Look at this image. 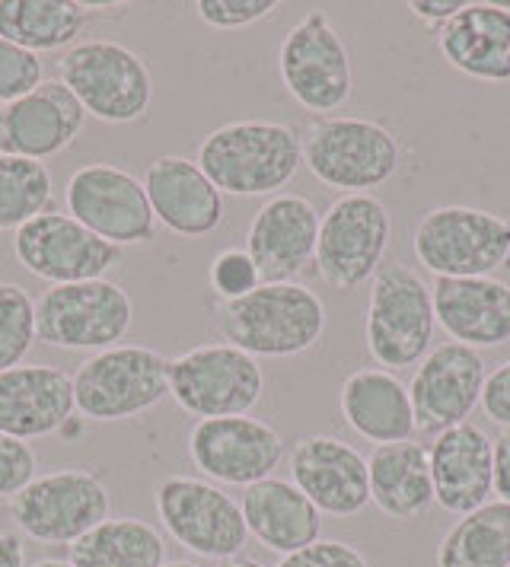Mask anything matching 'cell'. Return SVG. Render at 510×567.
<instances>
[{
	"instance_id": "f546056e",
	"label": "cell",
	"mask_w": 510,
	"mask_h": 567,
	"mask_svg": "<svg viewBox=\"0 0 510 567\" xmlns=\"http://www.w3.org/2000/svg\"><path fill=\"white\" fill-rule=\"evenodd\" d=\"M68 561L74 567H163L166 542L147 519L109 516L68 545Z\"/></svg>"
},
{
	"instance_id": "74e56055",
	"label": "cell",
	"mask_w": 510,
	"mask_h": 567,
	"mask_svg": "<svg viewBox=\"0 0 510 567\" xmlns=\"http://www.w3.org/2000/svg\"><path fill=\"white\" fill-rule=\"evenodd\" d=\"M275 567H374L364 551L338 539H319L294 555H284Z\"/></svg>"
},
{
	"instance_id": "30bf717a",
	"label": "cell",
	"mask_w": 510,
	"mask_h": 567,
	"mask_svg": "<svg viewBox=\"0 0 510 567\" xmlns=\"http://www.w3.org/2000/svg\"><path fill=\"white\" fill-rule=\"evenodd\" d=\"M112 516V497L90 468L35 475L10 497V519L20 533L45 545H74Z\"/></svg>"
},
{
	"instance_id": "f6af8a7d",
	"label": "cell",
	"mask_w": 510,
	"mask_h": 567,
	"mask_svg": "<svg viewBox=\"0 0 510 567\" xmlns=\"http://www.w3.org/2000/svg\"><path fill=\"white\" fill-rule=\"evenodd\" d=\"M163 567H202V565H195V561H166Z\"/></svg>"
},
{
	"instance_id": "83f0119b",
	"label": "cell",
	"mask_w": 510,
	"mask_h": 567,
	"mask_svg": "<svg viewBox=\"0 0 510 567\" xmlns=\"http://www.w3.org/2000/svg\"><path fill=\"white\" fill-rule=\"evenodd\" d=\"M370 504L392 519H415L434 504L428 446L418 440L382 443L367 456Z\"/></svg>"
},
{
	"instance_id": "e575fe53",
	"label": "cell",
	"mask_w": 510,
	"mask_h": 567,
	"mask_svg": "<svg viewBox=\"0 0 510 567\" xmlns=\"http://www.w3.org/2000/svg\"><path fill=\"white\" fill-rule=\"evenodd\" d=\"M42 83V61L39 54L26 52L20 45L0 39V103L10 105L23 100Z\"/></svg>"
},
{
	"instance_id": "2e32d148",
	"label": "cell",
	"mask_w": 510,
	"mask_h": 567,
	"mask_svg": "<svg viewBox=\"0 0 510 567\" xmlns=\"http://www.w3.org/2000/svg\"><path fill=\"white\" fill-rule=\"evenodd\" d=\"M188 460L217 485L249 488L275 475L284 460V437L249 414L204 417L188 431Z\"/></svg>"
},
{
	"instance_id": "7bdbcfd3",
	"label": "cell",
	"mask_w": 510,
	"mask_h": 567,
	"mask_svg": "<svg viewBox=\"0 0 510 567\" xmlns=\"http://www.w3.org/2000/svg\"><path fill=\"white\" fill-rule=\"evenodd\" d=\"M217 567H265V565H258L255 558H246V555H236V558H227V561H221Z\"/></svg>"
},
{
	"instance_id": "f35d334b",
	"label": "cell",
	"mask_w": 510,
	"mask_h": 567,
	"mask_svg": "<svg viewBox=\"0 0 510 567\" xmlns=\"http://www.w3.org/2000/svg\"><path fill=\"white\" fill-rule=\"evenodd\" d=\"M482 412L488 414L491 424L510 431V361H504L498 370L484 377L482 386Z\"/></svg>"
},
{
	"instance_id": "cb8c5ba5",
	"label": "cell",
	"mask_w": 510,
	"mask_h": 567,
	"mask_svg": "<svg viewBox=\"0 0 510 567\" xmlns=\"http://www.w3.org/2000/svg\"><path fill=\"white\" fill-rule=\"evenodd\" d=\"M434 316L447 336L466 348H498L510 341V284L498 278H434Z\"/></svg>"
},
{
	"instance_id": "9c48e42d",
	"label": "cell",
	"mask_w": 510,
	"mask_h": 567,
	"mask_svg": "<svg viewBox=\"0 0 510 567\" xmlns=\"http://www.w3.org/2000/svg\"><path fill=\"white\" fill-rule=\"evenodd\" d=\"M262 363L227 341L188 348L170 361V395L198 421L249 414L262 402Z\"/></svg>"
},
{
	"instance_id": "8d00e7d4",
	"label": "cell",
	"mask_w": 510,
	"mask_h": 567,
	"mask_svg": "<svg viewBox=\"0 0 510 567\" xmlns=\"http://www.w3.org/2000/svg\"><path fill=\"white\" fill-rule=\"evenodd\" d=\"M39 468V456L26 440L0 434V497H13L23 491Z\"/></svg>"
},
{
	"instance_id": "e0dca14e",
	"label": "cell",
	"mask_w": 510,
	"mask_h": 567,
	"mask_svg": "<svg viewBox=\"0 0 510 567\" xmlns=\"http://www.w3.org/2000/svg\"><path fill=\"white\" fill-rule=\"evenodd\" d=\"M484 377L488 370L476 348H466L459 341L431 348L408 383L415 431L440 434L462 424L482 402Z\"/></svg>"
},
{
	"instance_id": "836d02e7",
	"label": "cell",
	"mask_w": 510,
	"mask_h": 567,
	"mask_svg": "<svg viewBox=\"0 0 510 567\" xmlns=\"http://www.w3.org/2000/svg\"><path fill=\"white\" fill-rule=\"evenodd\" d=\"M207 284L214 290V297L221 303H233V300H243L249 297L253 290L262 287V275H258V265L246 249H221L211 268H207Z\"/></svg>"
},
{
	"instance_id": "ab89813d",
	"label": "cell",
	"mask_w": 510,
	"mask_h": 567,
	"mask_svg": "<svg viewBox=\"0 0 510 567\" xmlns=\"http://www.w3.org/2000/svg\"><path fill=\"white\" fill-rule=\"evenodd\" d=\"M462 7H466L462 0H411V3H408V10H411L418 20H425V23H431V27L437 29L443 27V23H450Z\"/></svg>"
},
{
	"instance_id": "5bb4252c",
	"label": "cell",
	"mask_w": 510,
	"mask_h": 567,
	"mask_svg": "<svg viewBox=\"0 0 510 567\" xmlns=\"http://www.w3.org/2000/svg\"><path fill=\"white\" fill-rule=\"evenodd\" d=\"M68 214L100 239L125 249L147 246L156 236L144 182L115 163H86L68 179L64 188Z\"/></svg>"
},
{
	"instance_id": "7c38bea8",
	"label": "cell",
	"mask_w": 510,
	"mask_h": 567,
	"mask_svg": "<svg viewBox=\"0 0 510 567\" xmlns=\"http://www.w3.org/2000/svg\"><path fill=\"white\" fill-rule=\"evenodd\" d=\"M153 504L163 529L198 558L227 561L249 542L243 507L214 482L166 475L153 491Z\"/></svg>"
},
{
	"instance_id": "ba28073f",
	"label": "cell",
	"mask_w": 510,
	"mask_h": 567,
	"mask_svg": "<svg viewBox=\"0 0 510 567\" xmlns=\"http://www.w3.org/2000/svg\"><path fill=\"white\" fill-rule=\"evenodd\" d=\"M134 303L122 284L100 281L54 284L35 303L39 341L61 351H105L128 336Z\"/></svg>"
},
{
	"instance_id": "7402d4cb",
	"label": "cell",
	"mask_w": 510,
	"mask_h": 567,
	"mask_svg": "<svg viewBox=\"0 0 510 567\" xmlns=\"http://www.w3.org/2000/svg\"><path fill=\"white\" fill-rule=\"evenodd\" d=\"M144 192L153 217L185 239H202L224 224V195L188 156H156L144 169Z\"/></svg>"
},
{
	"instance_id": "ac0fdd59",
	"label": "cell",
	"mask_w": 510,
	"mask_h": 567,
	"mask_svg": "<svg viewBox=\"0 0 510 567\" xmlns=\"http://www.w3.org/2000/svg\"><path fill=\"white\" fill-rule=\"evenodd\" d=\"M323 214L306 195L280 192L255 210L246 230V252L258 265L262 284H287L316 258Z\"/></svg>"
},
{
	"instance_id": "4dcf8cb0",
	"label": "cell",
	"mask_w": 510,
	"mask_h": 567,
	"mask_svg": "<svg viewBox=\"0 0 510 567\" xmlns=\"http://www.w3.org/2000/svg\"><path fill=\"white\" fill-rule=\"evenodd\" d=\"M437 567H510V504L488 501L459 516L437 545Z\"/></svg>"
},
{
	"instance_id": "1f68e13d",
	"label": "cell",
	"mask_w": 510,
	"mask_h": 567,
	"mask_svg": "<svg viewBox=\"0 0 510 567\" xmlns=\"http://www.w3.org/2000/svg\"><path fill=\"white\" fill-rule=\"evenodd\" d=\"M51 173L45 163L0 154V233L20 230L51 205Z\"/></svg>"
},
{
	"instance_id": "4fadbf2b",
	"label": "cell",
	"mask_w": 510,
	"mask_h": 567,
	"mask_svg": "<svg viewBox=\"0 0 510 567\" xmlns=\"http://www.w3.org/2000/svg\"><path fill=\"white\" fill-rule=\"evenodd\" d=\"M389 239L392 220L377 195H341L319 224L316 275L332 290H357L380 271Z\"/></svg>"
},
{
	"instance_id": "9a60e30c",
	"label": "cell",
	"mask_w": 510,
	"mask_h": 567,
	"mask_svg": "<svg viewBox=\"0 0 510 567\" xmlns=\"http://www.w3.org/2000/svg\"><path fill=\"white\" fill-rule=\"evenodd\" d=\"M13 256L39 281H100L119 268L122 249L61 210H45L13 233Z\"/></svg>"
},
{
	"instance_id": "44dd1931",
	"label": "cell",
	"mask_w": 510,
	"mask_h": 567,
	"mask_svg": "<svg viewBox=\"0 0 510 567\" xmlns=\"http://www.w3.org/2000/svg\"><path fill=\"white\" fill-rule=\"evenodd\" d=\"M74 377L51 363H20L0 373V434L39 440L74 421Z\"/></svg>"
},
{
	"instance_id": "52a82bcc",
	"label": "cell",
	"mask_w": 510,
	"mask_h": 567,
	"mask_svg": "<svg viewBox=\"0 0 510 567\" xmlns=\"http://www.w3.org/2000/svg\"><path fill=\"white\" fill-rule=\"evenodd\" d=\"M170 395V358L144 344H115L90 354L74 373L76 412L86 421H128Z\"/></svg>"
},
{
	"instance_id": "60d3db41",
	"label": "cell",
	"mask_w": 510,
	"mask_h": 567,
	"mask_svg": "<svg viewBox=\"0 0 510 567\" xmlns=\"http://www.w3.org/2000/svg\"><path fill=\"white\" fill-rule=\"evenodd\" d=\"M494 494L510 504V431H501L494 440Z\"/></svg>"
},
{
	"instance_id": "d6986e66",
	"label": "cell",
	"mask_w": 510,
	"mask_h": 567,
	"mask_svg": "<svg viewBox=\"0 0 510 567\" xmlns=\"http://www.w3.org/2000/svg\"><path fill=\"white\" fill-rule=\"evenodd\" d=\"M290 482L326 516H357L370 504L367 460L332 434H309L294 443Z\"/></svg>"
},
{
	"instance_id": "7a4b0ae2",
	"label": "cell",
	"mask_w": 510,
	"mask_h": 567,
	"mask_svg": "<svg viewBox=\"0 0 510 567\" xmlns=\"http://www.w3.org/2000/svg\"><path fill=\"white\" fill-rule=\"evenodd\" d=\"M217 332L258 358H297L326 332V303L306 284H262L243 300L217 303Z\"/></svg>"
},
{
	"instance_id": "ffe728a7",
	"label": "cell",
	"mask_w": 510,
	"mask_h": 567,
	"mask_svg": "<svg viewBox=\"0 0 510 567\" xmlns=\"http://www.w3.org/2000/svg\"><path fill=\"white\" fill-rule=\"evenodd\" d=\"M86 112L61 80H42L23 100L0 109V154L49 159L68 151L83 131Z\"/></svg>"
},
{
	"instance_id": "603a6c76",
	"label": "cell",
	"mask_w": 510,
	"mask_h": 567,
	"mask_svg": "<svg viewBox=\"0 0 510 567\" xmlns=\"http://www.w3.org/2000/svg\"><path fill=\"white\" fill-rule=\"evenodd\" d=\"M428 463L434 504L447 514H472L494 494V440L472 421L440 431L428 446Z\"/></svg>"
},
{
	"instance_id": "8fae6325",
	"label": "cell",
	"mask_w": 510,
	"mask_h": 567,
	"mask_svg": "<svg viewBox=\"0 0 510 567\" xmlns=\"http://www.w3.org/2000/svg\"><path fill=\"white\" fill-rule=\"evenodd\" d=\"M284 90L306 112L329 118L355 93L351 52L323 10H309L297 27L287 29L278 49Z\"/></svg>"
},
{
	"instance_id": "b9f144b4",
	"label": "cell",
	"mask_w": 510,
	"mask_h": 567,
	"mask_svg": "<svg viewBox=\"0 0 510 567\" xmlns=\"http://www.w3.org/2000/svg\"><path fill=\"white\" fill-rule=\"evenodd\" d=\"M0 567H26V545L17 533H0Z\"/></svg>"
},
{
	"instance_id": "484cf974",
	"label": "cell",
	"mask_w": 510,
	"mask_h": 567,
	"mask_svg": "<svg viewBox=\"0 0 510 567\" xmlns=\"http://www.w3.org/2000/svg\"><path fill=\"white\" fill-rule=\"evenodd\" d=\"M243 519L249 536L262 542L275 555H294L306 545L323 539V514L287 478H265L246 488L243 501Z\"/></svg>"
},
{
	"instance_id": "5b68a950",
	"label": "cell",
	"mask_w": 510,
	"mask_h": 567,
	"mask_svg": "<svg viewBox=\"0 0 510 567\" xmlns=\"http://www.w3.org/2000/svg\"><path fill=\"white\" fill-rule=\"evenodd\" d=\"M411 249L434 278H491L510 268V217L466 205L434 207L418 220Z\"/></svg>"
},
{
	"instance_id": "3957f363",
	"label": "cell",
	"mask_w": 510,
	"mask_h": 567,
	"mask_svg": "<svg viewBox=\"0 0 510 567\" xmlns=\"http://www.w3.org/2000/svg\"><path fill=\"white\" fill-rule=\"evenodd\" d=\"M304 166L345 195H374L399 173L402 147L392 131L357 115H329L309 122L300 134Z\"/></svg>"
},
{
	"instance_id": "277c9868",
	"label": "cell",
	"mask_w": 510,
	"mask_h": 567,
	"mask_svg": "<svg viewBox=\"0 0 510 567\" xmlns=\"http://www.w3.org/2000/svg\"><path fill=\"white\" fill-rule=\"evenodd\" d=\"M61 83L74 93L83 112L105 125H131L147 115L153 78L147 61L112 39L76 42L58 61Z\"/></svg>"
},
{
	"instance_id": "d590c367",
	"label": "cell",
	"mask_w": 510,
	"mask_h": 567,
	"mask_svg": "<svg viewBox=\"0 0 510 567\" xmlns=\"http://www.w3.org/2000/svg\"><path fill=\"white\" fill-rule=\"evenodd\" d=\"M278 10L275 0H198L195 13L211 29H246L272 17Z\"/></svg>"
},
{
	"instance_id": "4316f807",
	"label": "cell",
	"mask_w": 510,
	"mask_h": 567,
	"mask_svg": "<svg viewBox=\"0 0 510 567\" xmlns=\"http://www.w3.org/2000/svg\"><path fill=\"white\" fill-rule=\"evenodd\" d=\"M341 417L355 431L357 437L370 443H402L415 434V412L408 386L399 380V373H389L382 367L355 370L341 383Z\"/></svg>"
},
{
	"instance_id": "6da1fadb",
	"label": "cell",
	"mask_w": 510,
	"mask_h": 567,
	"mask_svg": "<svg viewBox=\"0 0 510 567\" xmlns=\"http://www.w3.org/2000/svg\"><path fill=\"white\" fill-rule=\"evenodd\" d=\"M195 163L221 195L272 198L304 166V141L284 122L243 118L204 134Z\"/></svg>"
},
{
	"instance_id": "8992f818",
	"label": "cell",
	"mask_w": 510,
	"mask_h": 567,
	"mask_svg": "<svg viewBox=\"0 0 510 567\" xmlns=\"http://www.w3.org/2000/svg\"><path fill=\"white\" fill-rule=\"evenodd\" d=\"M437 329L431 284L402 261L380 265L367 307V351L389 373L428 358Z\"/></svg>"
},
{
	"instance_id": "f1b7e54d",
	"label": "cell",
	"mask_w": 510,
	"mask_h": 567,
	"mask_svg": "<svg viewBox=\"0 0 510 567\" xmlns=\"http://www.w3.org/2000/svg\"><path fill=\"white\" fill-rule=\"evenodd\" d=\"M93 10L80 0H0V39L32 54L74 49Z\"/></svg>"
},
{
	"instance_id": "ee69618b",
	"label": "cell",
	"mask_w": 510,
	"mask_h": 567,
	"mask_svg": "<svg viewBox=\"0 0 510 567\" xmlns=\"http://www.w3.org/2000/svg\"><path fill=\"white\" fill-rule=\"evenodd\" d=\"M32 567H74L68 558H42V561H35Z\"/></svg>"
},
{
	"instance_id": "d6a6232c",
	"label": "cell",
	"mask_w": 510,
	"mask_h": 567,
	"mask_svg": "<svg viewBox=\"0 0 510 567\" xmlns=\"http://www.w3.org/2000/svg\"><path fill=\"white\" fill-rule=\"evenodd\" d=\"M35 332V303L20 284L0 281V373L20 367L32 344Z\"/></svg>"
},
{
	"instance_id": "d4e9b609",
	"label": "cell",
	"mask_w": 510,
	"mask_h": 567,
	"mask_svg": "<svg viewBox=\"0 0 510 567\" xmlns=\"http://www.w3.org/2000/svg\"><path fill=\"white\" fill-rule=\"evenodd\" d=\"M437 49L450 68L484 83H510V7L466 3L437 29Z\"/></svg>"
}]
</instances>
